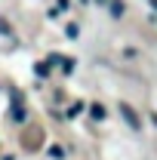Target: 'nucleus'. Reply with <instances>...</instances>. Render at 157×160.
Instances as JSON below:
<instances>
[{
  "mask_svg": "<svg viewBox=\"0 0 157 160\" xmlns=\"http://www.w3.org/2000/svg\"><path fill=\"white\" fill-rule=\"evenodd\" d=\"M111 12H114V16H120V12H123V3H120V0H114V3H111Z\"/></svg>",
  "mask_w": 157,
  "mask_h": 160,
  "instance_id": "3",
  "label": "nucleus"
},
{
  "mask_svg": "<svg viewBox=\"0 0 157 160\" xmlns=\"http://www.w3.org/2000/svg\"><path fill=\"white\" fill-rule=\"evenodd\" d=\"M120 114H123V120H126V123H129L133 129H139V126H142V120H139V114L133 111V108H129V105H126V102L120 105Z\"/></svg>",
  "mask_w": 157,
  "mask_h": 160,
  "instance_id": "1",
  "label": "nucleus"
},
{
  "mask_svg": "<svg viewBox=\"0 0 157 160\" xmlns=\"http://www.w3.org/2000/svg\"><path fill=\"white\" fill-rule=\"evenodd\" d=\"M93 117H96V120L105 117V108H102V105H93Z\"/></svg>",
  "mask_w": 157,
  "mask_h": 160,
  "instance_id": "2",
  "label": "nucleus"
},
{
  "mask_svg": "<svg viewBox=\"0 0 157 160\" xmlns=\"http://www.w3.org/2000/svg\"><path fill=\"white\" fill-rule=\"evenodd\" d=\"M96 3H108V0H96Z\"/></svg>",
  "mask_w": 157,
  "mask_h": 160,
  "instance_id": "5",
  "label": "nucleus"
},
{
  "mask_svg": "<svg viewBox=\"0 0 157 160\" xmlns=\"http://www.w3.org/2000/svg\"><path fill=\"white\" fill-rule=\"evenodd\" d=\"M148 3H151V6H154V9H157V0H148Z\"/></svg>",
  "mask_w": 157,
  "mask_h": 160,
  "instance_id": "4",
  "label": "nucleus"
}]
</instances>
